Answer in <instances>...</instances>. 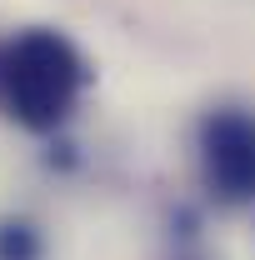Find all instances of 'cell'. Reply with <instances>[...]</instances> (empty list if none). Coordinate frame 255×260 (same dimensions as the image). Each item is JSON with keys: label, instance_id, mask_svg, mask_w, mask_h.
I'll use <instances>...</instances> for the list:
<instances>
[{"label": "cell", "instance_id": "277c9868", "mask_svg": "<svg viewBox=\"0 0 255 260\" xmlns=\"http://www.w3.org/2000/svg\"><path fill=\"white\" fill-rule=\"evenodd\" d=\"M180 260H195V255H180Z\"/></svg>", "mask_w": 255, "mask_h": 260}, {"label": "cell", "instance_id": "7a4b0ae2", "mask_svg": "<svg viewBox=\"0 0 255 260\" xmlns=\"http://www.w3.org/2000/svg\"><path fill=\"white\" fill-rule=\"evenodd\" d=\"M195 170H200V190L225 210L255 200V110L250 105H210L200 115Z\"/></svg>", "mask_w": 255, "mask_h": 260}, {"label": "cell", "instance_id": "3957f363", "mask_svg": "<svg viewBox=\"0 0 255 260\" xmlns=\"http://www.w3.org/2000/svg\"><path fill=\"white\" fill-rule=\"evenodd\" d=\"M50 245H45V230L40 220L20 215V210H5L0 215V260H45Z\"/></svg>", "mask_w": 255, "mask_h": 260}, {"label": "cell", "instance_id": "6da1fadb", "mask_svg": "<svg viewBox=\"0 0 255 260\" xmlns=\"http://www.w3.org/2000/svg\"><path fill=\"white\" fill-rule=\"evenodd\" d=\"M85 50L55 25L0 35V115L30 135H60L90 85Z\"/></svg>", "mask_w": 255, "mask_h": 260}]
</instances>
